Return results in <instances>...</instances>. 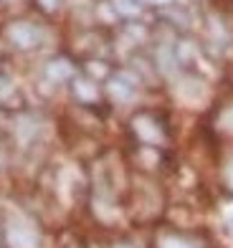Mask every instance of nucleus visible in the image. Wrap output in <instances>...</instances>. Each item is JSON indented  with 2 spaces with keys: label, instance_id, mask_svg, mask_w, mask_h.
<instances>
[{
  "label": "nucleus",
  "instance_id": "f257e3e1",
  "mask_svg": "<svg viewBox=\"0 0 233 248\" xmlns=\"http://www.w3.org/2000/svg\"><path fill=\"white\" fill-rule=\"evenodd\" d=\"M226 127H231V129H233V109L226 114Z\"/></svg>",
  "mask_w": 233,
  "mask_h": 248
}]
</instances>
